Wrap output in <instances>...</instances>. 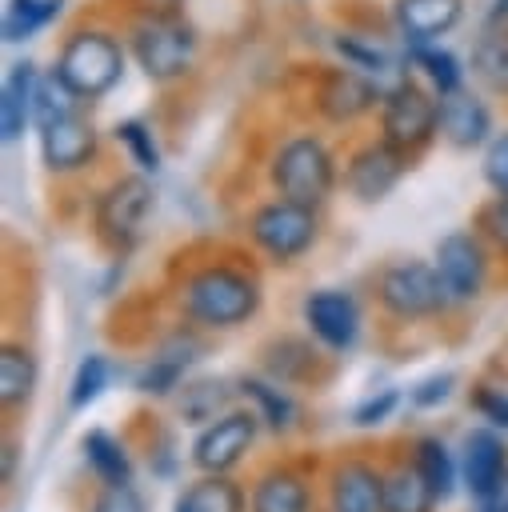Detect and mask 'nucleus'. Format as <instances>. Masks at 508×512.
<instances>
[{
  "instance_id": "473e14b6",
  "label": "nucleus",
  "mask_w": 508,
  "mask_h": 512,
  "mask_svg": "<svg viewBox=\"0 0 508 512\" xmlns=\"http://www.w3.org/2000/svg\"><path fill=\"white\" fill-rule=\"evenodd\" d=\"M108 380H112L108 356H100V352L80 356V364H76V372H72V384H68V408H72V412H84L88 404H96V400L104 396Z\"/></svg>"
},
{
  "instance_id": "20e7f679",
  "label": "nucleus",
  "mask_w": 508,
  "mask_h": 512,
  "mask_svg": "<svg viewBox=\"0 0 508 512\" xmlns=\"http://www.w3.org/2000/svg\"><path fill=\"white\" fill-rule=\"evenodd\" d=\"M272 188L284 200L320 208L336 188V160L320 136H292L272 156Z\"/></svg>"
},
{
  "instance_id": "a18cd8bd",
  "label": "nucleus",
  "mask_w": 508,
  "mask_h": 512,
  "mask_svg": "<svg viewBox=\"0 0 508 512\" xmlns=\"http://www.w3.org/2000/svg\"><path fill=\"white\" fill-rule=\"evenodd\" d=\"M140 4H144V12H180L184 0H140Z\"/></svg>"
},
{
  "instance_id": "09e8293b",
  "label": "nucleus",
  "mask_w": 508,
  "mask_h": 512,
  "mask_svg": "<svg viewBox=\"0 0 508 512\" xmlns=\"http://www.w3.org/2000/svg\"><path fill=\"white\" fill-rule=\"evenodd\" d=\"M172 512H188V504H184V500L176 496V500H172Z\"/></svg>"
},
{
  "instance_id": "aec40b11",
  "label": "nucleus",
  "mask_w": 508,
  "mask_h": 512,
  "mask_svg": "<svg viewBox=\"0 0 508 512\" xmlns=\"http://www.w3.org/2000/svg\"><path fill=\"white\" fill-rule=\"evenodd\" d=\"M36 84H40V72H36L32 60L8 64L4 88H0V132H4V144H16V140L24 136V128L32 124Z\"/></svg>"
},
{
  "instance_id": "2eb2a0df",
  "label": "nucleus",
  "mask_w": 508,
  "mask_h": 512,
  "mask_svg": "<svg viewBox=\"0 0 508 512\" xmlns=\"http://www.w3.org/2000/svg\"><path fill=\"white\" fill-rule=\"evenodd\" d=\"M384 100V88L372 80V76H364V72H356V68H332L324 80H320V88H316V108L332 120V124H352V120H360L364 112H372L376 104Z\"/></svg>"
},
{
  "instance_id": "f3484780",
  "label": "nucleus",
  "mask_w": 508,
  "mask_h": 512,
  "mask_svg": "<svg viewBox=\"0 0 508 512\" xmlns=\"http://www.w3.org/2000/svg\"><path fill=\"white\" fill-rule=\"evenodd\" d=\"M328 508L332 512H384V472L368 460H340L328 476Z\"/></svg>"
},
{
  "instance_id": "0eeeda50",
  "label": "nucleus",
  "mask_w": 508,
  "mask_h": 512,
  "mask_svg": "<svg viewBox=\"0 0 508 512\" xmlns=\"http://www.w3.org/2000/svg\"><path fill=\"white\" fill-rule=\"evenodd\" d=\"M376 300L392 320H432L448 304L444 284L436 276V264L428 260H392L376 272Z\"/></svg>"
},
{
  "instance_id": "6ab92c4d",
  "label": "nucleus",
  "mask_w": 508,
  "mask_h": 512,
  "mask_svg": "<svg viewBox=\"0 0 508 512\" xmlns=\"http://www.w3.org/2000/svg\"><path fill=\"white\" fill-rule=\"evenodd\" d=\"M248 512H312V488L296 468L272 464L256 476L248 492Z\"/></svg>"
},
{
  "instance_id": "412c9836",
  "label": "nucleus",
  "mask_w": 508,
  "mask_h": 512,
  "mask_svg": "<svg viewBox=\"0 0 508 512\" xmlns=\"http://www.w3.org/2000/svg\"><path fill=\"white\" fill-rule=\"evenodd\" d=\"M260 368L276 384H312L320 372V348L300 336H276L260 348Z\"/></svg>"
},
{
  "instance_id": "72a5a7b5",
  "label": "nucleus",
  "mask_w": 508,
  "mask_h": 512,
  "mask_svg": "<svg viewBox=\"0 0 508 512\" xmlns=\"http://www.w3.org/2000/svg\"><path fill=\"white\" fill-rule=\"evenodd\" d=\"M336 52L344 56V64H348V68H356V72L372 76L384 92H388L384 76H388V72H400V68H396V60H392L380 44H364V40H356V36H336ZM400 76H404V72H400Z\"/></svg>"
},
{
  "instance_id": "f257e3e1",
  "label": "nucleus",
  "mask_w": 508,
  "mask_h": 512,
  "mask_svg": "<svg viewBox=\"0 0 508 512\" xmlns=\"http://www.w3.org/2000/svg\"><path fill=\"white\" fill-rule=\"evenodd\" d=\"M260 280L248 276L244 268L232 264H208L200 272H192L180 284V308L192 324L224 332V328H240L260 312Z\"/></svg>"
},
{
  "instance_id": "6e6552de",
  "label": "nucleus",
  "mask_w": 508,
  "mask_h": 512,
  "mask_svg": "<svg viewBox=\"0 0 508 512\" xmlns=\"http://www.w3.org/2000/svg\"><path fill=\"white\" fill-rule=\"evenodd\" d=\"M248 236L252 244L272 260V264H292L300 260L316 236H320V220L316 208L296 204V200H268L248 216Z\"/></svg>"
},
{
  "instance_id": "f8f14e48",
  "label": "nucleus",
  "mask_w": 508,
  "mask_h": 512,
  "mask_svg": "<svg viewBox=\"0 0 508 512\" xmlns=\"http://www.w3.org/2000/svg\"><path fill=\"white\" fill-rule=\"evenodd\" d=\"M304 324L312 340L328 352H352L360 340V304L344 288H316L304 296Z\"/></svg>"
},
{
  "instance_id": "423d86ee",
  "label": "nucleus",
  "mask_w": 508,
  "mask_h": 512,
  "mask_svg": "<svg viewBox=\"0 0 508 512\" xmlns=\"http://www.w3.org/2000/svg\"><path fill=\"white\" fill-rule=\"evenodd\" d=\"M148 216H152V184H148V172H140V176H120V180H112V184L100 192L92 228H96V240H100L112 256H128V252L144 240Z\"/></svg>"
},
{
  "instance_id": "c756f323",
  "label": "nucleus",
  "mask_w": 508,
  "mask_h": 512,
  "mask_svg": "<svg viewBox=\"0 0 508 512\" xmlns=\"http://www.w3.org/2000/svg\"><path fill=\"white\" fill-rule=\"evenodd\" d=\"M472 76L492 92H508V24H484L472 44Z\"/></svg>"
},
{
  "instance_id": "a19ab883",
  "label": "nucleus",
  "mask_w": 508,
  "mask_h": 512,
  "mask_svg": "<svg viewBox=\"0 0 508 512\" xmlns=\"http://www.w3.org/2000/svg\"><path fill=\"white\" fill-rule=\"evenodd\" d=\"M452 388H456V376H452V372H432V376H424V380L408 392V404L420 408V412L440 408V404L452 396Z\"/></svg>"
},
{
  "instance_id": "2f4dec72",
  "label": "nucleus",
  "mask_w": 508,
  "mask_h": 512,
  "mask_svg": "<svg viewBox=\"0 0 508 512\" xmlns=\"http://www.w3.org/2000/svg\"><path fill=\"white\" fill-rule=\"evenodd\" d=\"M408 60L420 68V76L428 80V88L436 96H448V92L464 88V68H460V60L448 48H440V44H416V48H408Z\"/></svg>"
},
{
  "instance_id": "9b49d317",
  "label": "nucleus",
  "mask_w": 508,
  "mask_h": 512,
  "mask_svg": "<svg viewBox=\"0 0 508 512\" xmlns=\"http://www.w3.org/2000/svg\"><path fill=\"white\" fill-rule=\"evenodd\" d=\"M408 160H412V156L400 152V148H392L384 136L372 140V144H364V148H356V152L348 156V168H344V188H348V196L360 200V204H380V200H388L392 188L404 180Z\"/></svg>"
},
{
  "instance_id": "393cba45",
  "label": "nucleus",
  "mask_w": 508,
  "mask_h": 512,
  "mask_svg": "<svg viewBox=\"0 0 508 512\" xmlns=\"http://www.w3.org/2000/svg\"><path fill=\"white\" fill-rule=\"evenodd\" d=\"M80 456L100 484H132V472H136L132 456L124 448V440H116L108 428H88L80 436Z\"/></svg>"
},
{
  "instance_id": "7c9ffc66",
  "label": "nucleus",
  "mask_w": 508,
  "mask_h": 512,
  "mask_svg": "<svg viewBox=\"0 0 508 512\" xmlns=\"http://www.w3.org/2000/svg\"><path fill=\"white\" fill-rule=\"evenodd\" d=\"M64 0H4V40L24 44L60 16Z\"/></svg>"
},
{
  "instance_id": "49530a36",
  "label": "nucleus",
  "mask_w": 508,
  "mask_h": 512,
  "mask_svg": "<svg viewBox=\"0 0 508 512\" xmlns=\"http://www.w3.org/2000/svg\"><path fill=\"white\" fill-rule=\"evenodd\" d=\"M476 512H508V508H504L500 500H480V508H476Z\"/></svg>"
},
{
  "instance_id": "7ed1b4c3",
  "label": "nucleus",
  "mask_w": 508,
  "mask_h": 512,
  "mask_svg": "<svg viewBox=\"0 0 508 512\" xmlns=\"http://www.w3.org/2000/svg\"><path fill=\"white\" fill-rule=\"evenodd\" d=\"M132 60L156 84H172L196 64V28L180 12H144L128 32Z\"/></svg>"
},
{
  "instance_id": "f704fd0d",
  "label": "nucleus",
  "mask_w": 508,
  "mask_h": 512,
  "mask_svg": "<svg viewBox=\"0 0 508 512\" xmlns=\"http://www.w3.org/2000/svg\"><path fill=\"white\" fill-rule=\"evenodd\" d=\"M112 136L124 144L128 160H132L140 172H160V144H156V136H152V128H148L144 120H120V124L112 128Z\"/></svg>"
},
{
  "instance_id": "de8ad7c7",
  "label": "nucleus",
  "mask_w": 508,
  "mask_h": 512,
  "mask_svg": "<svg viewBox=\"0 0 508 512\" xmlns=\"http://www.w3.org/2000/svg\"><path fill=\"white\" fill-rule=\"evenodd\" d=\"M496 500H500V504L508 508V476H504V488H500V496H496Z\"/></svg>"
},
{
  "instance_id": "cd10ccee",
  "label": "nucleus",
  "mask_w": 508,
  "mask_h": 512,
  "mask_svg": "<svg viewBox=\"0 0 508 512\" xmlns=\"http://www.w3.org/2000/svg\"><path fill=\"white\" fill-rule=\"evenodd\" d=\"M436 492L416 464H396L384 472V512H436Z\"/></svg>"
},
{
  "instance_id": "79ce46f5",
  "label": "nucleus",
  "mask_w": 508,
  "mask_h": 512,
  "mask_svg": "<svg viewBox=\"0 0 508 512\" xmlns=\"http://www.w3.org/2000/svg\"><path fill=\"white\" fill-rule=\"evenodd\" d=\"M88 512H148V504L132 484H104Z\"/></svg>"
},
{
  "instance_id": "9d476101",
  "label": "nucleus",
  "mask_w": 508,
  "mask_h": 512,
  "mask_svg": "<svg viewBox=\"0 0 508 512\" xmlns=\"http://www.w3.org/2000/svg\"><path fill=\"white\" fill-rule=\"evenodd\" d=\"M260 416L252 408H232L220 420L204 424L200 436L192 440V468L196 472H232L248 448L256 444Z\"/></svg>"
},
{
  "instance_id": "4be33fe9",
  "label": "nucleus",
  "mask_w": 508,
  "mask_h": 512,
  "mask_svg": "<svg viewBox=\"0 0 508 512\" xmlns=\"http://www.w3.org/2000/svg\"><path fill=\"white\" fill-rule=\"evenodd\" d=\"M196 352H200V344L192 340V336H172L156 356H148L144 364H140V372H136V392H144V396H172L176 388H180V380H184V368L196 360Z\"/></svg>"
},
{
  "instance_id": "f03ea898",
  "label": "nucleus",
  "mask_w": 508,
  "mask_h": 512,
  "mask_svg": "<svg viewBox=\"0 0 508 512\" xmlns=\"http://www.w3.org/2000/svg\"><path fill=\"white\" fill-rule=\"evenodd\" d=\"M52 72L64 80V88L80 104H92V100L108 96L120 84V76H124V48L104 28H76L60 44Z\"/></svg>"
},
{
  "instance_id": "b1692460",
  "label": "nucleus",
  "mask_w": 508,
  "mask_h": 512,
  "mask_svg": "<svg viewBox=\"0 0 508 512\" xmlns=\"http://www.w3.org/2000/svg\"><path fill=\"white\" fill-rule=\"evenodd\" d=\"M236 392H240V388H232L228 380H220V376H204V380H192V384L180 388V396H176V412H180L184 424L204 428V424L220 420L224 412H232V396H236Z\"/></svg>"
},
{
  "instance_id": "c85d7f7f",
  "label": "nucleus",
  "mask_w": 508,
  "mask_h": 512,
  "mask_svg": "<svg viewBox=\"0 0 508 512\" xmlns=\"http://www.w3.org/2000/svg\"><path fill=\"white\" fill-rule=\"evenodd\" d=\"M180 500L188 504V512H248V496L228 472H204L180 492Z\"/></svg>"
},
{
  "instance_id": "e433bc0d",
  "label": "nucleus",
  "mask_w": 508,
  "mask_h": 512,
  "mask_svg": "<svg viewBox=\"0 0 508 512\" xmlns=\"http://www.w3.org/2000/svg\"><path fill=\"white\" fill-rule=\"evenodd\" d=\"M468 404L492 424V428H500V432H508V388H500V384H472V392H468Z\"/></svg>"
},
{
  "instance_id": "c03bdc74",
  "label": "nucleus",
  "mask_w": 508,
  "mask_h": 512,
  "mask_svg": "<svg viewBox=\"0 0 508 512\" xmlns=\"http://www.w3.org/2000/svg\"><path fill=\"white\" fill-rule=\"evenodd\" d=\"M484 20L488 24H508V0H484Z\"/></svg>"
},
{
  "instance_id": "bb28decb",
  "label": "nucleus",
  "mask_w": 508,
  "mask_h": 512,
  "mask_svg": "<svg viewBox=\"0 0 508 512\" xmlns=\"http://www.w3.org/2000/svg\"><path fill=\"white\" fill-rule=\"evenodd\" d=\"M412 464L420 468V476L428 480V488L436 492L440 504H448L456 496V484H460V464L456 456L448 452V444L440 436H420L412 444Z\"/></svg>"
},
{
  "instance_id": "4c0bfd02",
  "label": "nucleus",
  "mask_w": 508,
  "mask_h": 512,
  "mask_svg": "<svg viewBox=\"0 0 508 512\" xmlns=\"http://www.w3.org/2000/svg\"><path fill=\"white\" fill-rule=\"evenodd\" d=\"M484 184L492 188V196H508V132H496L484 144V164H480Z\"/></svg>"
},
{
  "instance_id": "58836bf2",
  "label": "nucleus",
  "mask_w": 508,
  "mask_h": 512,
  "mask_svg": "<svg viewBox=\"0 0 508 512\" xmlns=\"http://www.w3.org/2000/svg\"><path fill=\"white\" fill-rule=\"evenodd\" d=\"M396 404H400V392H396V388H380V392L364 396V400L352 408V424H356V428H380V424L396 412Z\"/></svg>"
},
{
  "instance_id": "39448f33",
  "label": "nucleus",
  "mask_w": 508,
  "mask_h": 512,
  "mask_svg": "<svg viewBox=\"0 0 508 512\" xmlns=\"http://www.w3.org/2000/svg\"><path fill=\"white\" fill-rule=\"evenodd\" d=\"M380 136L392 148L416 156L440 136V96L412 76L396 80L380 100Z\"/></svg>"
},
{
  "instance_id": "4468645a",
  "label": "nucleus",
  "mask_w": 508,
  "mask_h": 512,
  "mask_svg": "<svg viewBox=\"0 0 508 512\" xmlns=\"http://www.w3.org/2000/svg\"><path fill=\"white\" fill-rule=\"evenodd\" d=\"M36 132H40V160H44V168L56 172V176H68V172L88 168L92 156H96V144H100L92 120L80 116V108L56 116V120H48V124H40Z\"/></svg>"
},
{
  "instance_id": "37998d69",
  "label": "nucleus",
  "mask_w": 508,
  "mask_h": 512,
  "mask_svg": "<svg viewBox=\"0 0 508 512\" xmlns=\"http://www.w3.org/2000/svg\"><path fill=\"white\" fill-rule=\"evenodd\" d=\"M20 456H24L20 440H16V436H8V440H4V472H0V480H4V484H16V468H20Z\"/></svg>"
},
{
  "instance_id": "5701e85b",
  "label": "nucleus",
  "mask_w": 508,
  "mask_h": 512,
  "mask_svg": "<svg viewBox=\"0 0 508 512\" xmlns=\"http://www.w3.org/2000/svg\"><path fill=\"white\" fill-rule=\"evenodd\" d=\"M40 384V364H36V352L20 340H8L0 348V404L4 412H16L32 400Z\"/></svg>"
},
{
  "instance_id": "a878e982",
  "label": "nucleus",
  "mask_w": 508,
  "mask_h": 512,
  "mask_svg": "<svg viewBox=\"0 0 508 512\" xmlns=\"http://www.w3.org/2000/svg\"><path fill=\"white\" fill-rule=\"evenodd\" d=\"M236 388H240V396H248L252 404H256V416H260V424L268 428V432H292L296 428V400L284 392V384H276V380H268V376H240L236 380Z\"/></svg>"
},
{
  "instance_id": "ea45409f",
  "label": "nucleus",
  "mask_w": 508,
  "mask_h": 512,
  "mask_svg": "<svg viewBox=\"0 0 508 512\" xmlns=\"http://www.w3.org/2000/svg\"><path fill=\"white\" fill-rule=\"evenodd\" d=\"M476 228H480L484 240H492L500 252H508V196H492L476 212Z\"/></svg>"
},
{
  "instance_id": "dca6fc26",
  "label": "nucleus",
  "mask_w": 508,
  "mask_h": 512,
  "mask_svg": "<svg viewBox=\"0 0 508 512\" xmlns=\"http://www.w3.org/2000/svg\"><path fill=\"white\" fill-rule=\"evenodd\" d=\"M440 136L460 152L484 148L492 140V108L468 88L440 96Z\"/></svg>"
},
{
  "instance_id": "a211bd4d",
  "label": "nucleus",
  "mask_w": 508,
  "mask_h": 512,
  "mask_svg": "<svg viewBox=\"0 0 508 512\" xmlns=\"http://www.w3.org/2000/svg\"><path fill=\"white\" fill-rule=\"evenodd\" d=\"M464 16V0H392L396 32L408 48L416 44H440Z\"/></svg>"
},
{
  "instance_id": "1a4fd4ad",
  "label": "nucleus",
  "mask_w": 508,
  "mask_h": 512,
  "mask_svg": "<svg viewBox=\"0 0 508 512\" xmlns=\"http://www.w3.org/2000/svg\"><path fill=\"white\" fill-rule=\"evenodd\" d=\"M436 276L444 284L448 304H472L480 300L484 284H488V248L476 232H448L436 244Z\"/></svg>"
},
{
  "instance_id": "c9c22d12",
  "label": "nucleus",
  "mask_w": 508,
  "mask_h": 512,
  "mask_svg": "<svg viewBox=\"0 0 508 512\" xmlns=\"http://www.w3.org/2000/svg\"><path fill=\"white\" fill-rule=\"evenodd\" d=\"M76 96L64 88V80L56 76V72H48V76H40V84H36V104H32V124L40 128V124H48V120H56V116H64V112H76Z\"/></svg>"
},
{
  "instance_id": "ddd939ff",
  "label": "nucleus",
  "mask_w": 508,
  "mask_h": 512,
  "mask_svg": "<svg viewBox=\"0 0 508 512\" xmlns=\"http://www.w3.org/2000/svg\"><path fill=\"white\" fill-rule=\"evenodd\" d=\"M504 476H508V440L492 424L472 428L464 436V448H460V480H464L468 496L476 504L496 500L504 488Z\"/></svg>"
}]
</instances>
